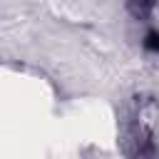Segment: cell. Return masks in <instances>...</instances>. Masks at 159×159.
Returning a JSON list of instances; mask_svg holds the SVG:
<instances>
[{
  "instance_id": "cell-1",
  "label": "cell",
  "mask_w": 159,
  "mask_h": 159,
  "mask_svg": "<svg viewBox=\"0 0 159 159\" xmlns=\"http://www.w3.org/2000/svg\"><path fill=\"white\" fill-rule=\"evenodd\" d=\"M152 2L154 0H129V7H132V12H147L149 7H152Z\"/></svg>"
},
{
  "instance_id": "cell-2",
  "label": "cell",
  "mask_w": 159,
  "mask_h": 159,
  "mask_svg": "<svg viewBox=\"0 0 159 159\" xmlns=\"http://www.w3.org/2000/svg\"><path fill=\"white\" fill-rule=\"evenodd\" d=\"M147 47L159 50V37H157V35H149V37H147Z\"/></svg>"
}]
</instances>
